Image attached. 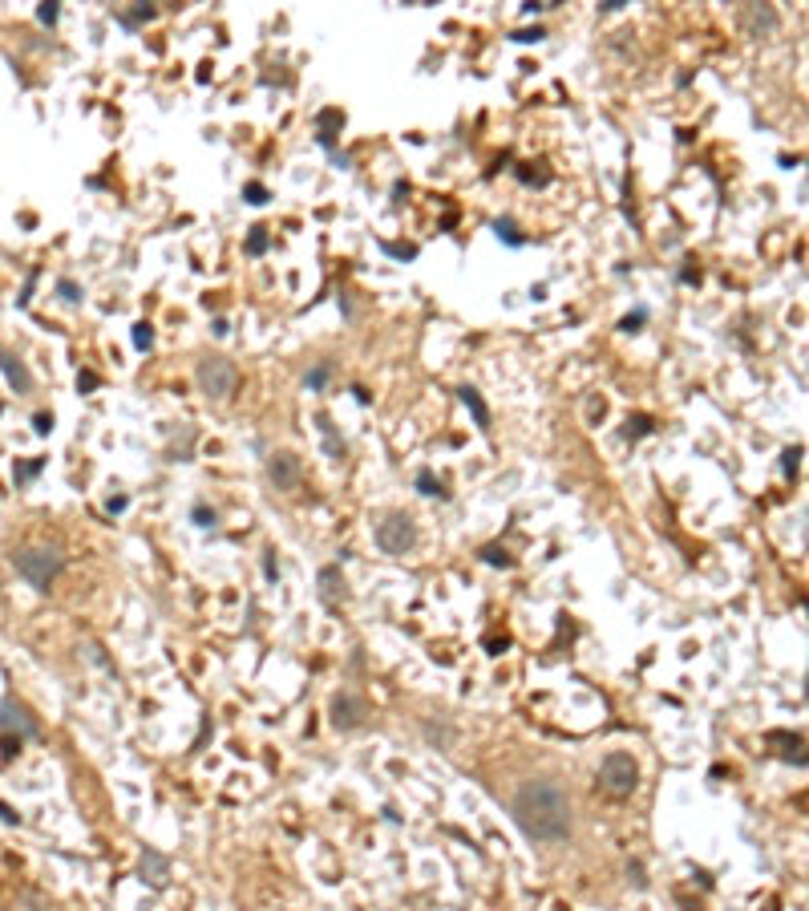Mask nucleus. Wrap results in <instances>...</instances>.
<instances>
[{
	"label": "nucleus",
	"instance_id": "nucleus-1",
	"mask_svg": "<svg viewBox=\"0 0 809 911\" xmlns=\"http://www.w3.org/2000/svg\"><path fill=\"white\" fill-rule=\"evenodd\" d=\"M510 818L530 843H563L571 834V802L566 790L550 778H534L518 786L510 802Z\"/></svg>",
	"mask_w": 809,
	"mask_h": 911
},
{
	"label": "nucleus",
	"instance_id": "nucleus-2",
	"mask_svg": "<svg viewBox=\"0 0 809 911\" xmlns=\"http://www.w3.org/2000/svg\"><path fill=\"white\" fill-rule=\"evenodd\" d=\"M41 733V721L32 717V709L25 700L16 697H4L0 700V737H4V753H16V749L32 741Z\"/></svg>",
	"mask_w": 809,
	"mask_h": 911
},
{
	"label": "nucleus",
	"instance_id": "nucleus-3",
	"mask_svg": "<svg viewBox=\"0 0 809 911\" xmlns=\"http://www.w3.org/2000/svg\"><path fill=\"white\" fill-rule=\"evenodd\" d=\"M13 567L20 579H29L37 591H49V584L57 579V571L65 567L61 551H53V547H25V551L13 555Z\"/></svg>",
	"mask_w": 809,
	"mask_h": 911
},
{
	"label": "nucleus",
	"instance_id": "nucleus-4",
	"mask_svg": "<svg viewBox=\"0 0 809 911\" xmlns=\"http://www.w3.org/2000/svg\"><path fill=\"white\" fill-rule=\"evenodd\" d=\"M194 381H198V389L207 393L210 401H227L235 393V385H239V369L227 357H203L198 369H194Z\"/></svg>",
	"mask_w": 809,
	"mask_h": 911
},
{
	"label": "nucleus",
	"instance_id": "nucleus-5",
	"mask_svg": "<svg viewBox=\"0 0 809 911\" xmlns=\"http://www.w3.org/2000/svg\"><path fill=\"white\" fill-rule=\"evenodd\" d=\"M599 786L615 798L635 794V786H639V765H635V758H631V753H607L603 765H599Z\"/></svg>",
	"mask_w": 809,
	"mask_h": 911
},
{
	"label": "nucleus",
	"instance_id": "nucleus-6",
	"mask_svg": "<svg viewBox=\"0 0 809 911\" xmlns=\"http://www.w3.org/2000/svg\"><path fill=\"white\" fill-rule=\"evenodd\" d=\"M413 543H417V527H413L409 515H388V519L376 527V547H381L385 555L413 551Z\"/></svg>",
	"mask_w": 809,
	"mask_h": 911
},
{
	"label": "nucleus",
	"instance_id": "nucleus-7",
	"mask_svg": "<svg viewBox=\"0 0 809 911\" xmlns=\"http://www.w3.org/2000/svg\"><path fill=\"white\" fill-rule=\"evenodd\" d=\"M364 717H369V705L356 697V693H336V697H332V725H336V729H356Z\"/></svg>",
	"mask_w": 809,
	"mask_h": 911
},
{
	"label": "nucleus",
	"instance_id": "nucleus-8",
	"mask_svg": "<svg viewBox=\"0 0 809 911\" xmlns=\"http://www.w3.org/2000/svg\"><path fill=\"white\" fill-rule=\"evenodd\" d=\"M138 875H142V883H150L154 891H162V887L170 883V859H166L162 850H154V846H146L142 859H138Z\"/></svg>",
	"mask_w": 809,
	"mask_h": 911
},
{
	"label": "nucleus",
	"instance_id": "nucleus-9",
	"mask_svg": "<svg viewBox=\"0 0 809 911\" xmlns=\"http://www.w3.org/2000/svg\"><path fill=\"white\" fill-rule=\"evenodd\" d=\"M267 478H272L279 490H295V482H300V458L288 454V450L272 454L267 458Z\"/></svg>",
	"mask_w": 809,
	"mask_h": 911
},
{
	"label": "nucleus",
	"instance_id": "nucleus-10",
	"mask_svg": "<svg viewBox=\"0 0 809 911\" xmlns=\"http://www.w3.org/2000/svg\"><path fill=\"white\" fill-rule=\"evenodd\" d=\"M0 373H4V381L13 385L16 393H32V373H29V365L20 357H13L8 348H0Z\"/></svg>",
	"mask_w": 809,
	"mask_h": 911
},
{
	"label": "nucleus",
	"instance_id": "nucleus-11",
	"mask_svg": "<svg viewBox=\"0 0 809 911\" xmlns=\"http://www.w3.org/2000/svg\"><path fill=\"white\" fill-rule=\"evenodd\" d=\"M344 130V114L340 110H320L316 114V142L324 150H336V134Z\"/></svg>",
	"mask_w": 809,
	"mask_h": 911
},
{
	"label": "nucleus",
	"instance_id": "nucleus-12",
	"mask_svg": "<svg viewBox=\"0 0 809 911\" xmlns=\"http://www.w3.org/2000/svg\"><path fill=\"white\" fill-rule=\"evenodd\" d=\"M744 29H749L753 37L777 33V13L769 8V4H749V8H744Z\"/></svg>",
	"mask_w": 809,
	"mask_h": 911
},
{
	"label": "nucleus",
	"instance_id": "nucleus-13",
	"mask_svg": "<svg viewBox=\"0 0 809 911\" xmlns=\"http://www.w3.org/2000/svg\"><path fill=\"white\" fill-rule=\"evenodd\" d=\"M457 397H461V406L473 413V422L482 425V429H490V406L482 401V393L473 389V385H461V389H457Z\"/></svg>",
	"mask_w": 809,
	"mask_h": 911
},
{
	"label": "nucleus",
	"instance_id": "nucleus-14",
	"mask_svg": "<svg viewBox=\"0 0 809 911\" xmlns=\"http://www.w3.org/2000/svg\"><path fill=\"white\" fill-rule=\"evenodd\" d=\"M494 235H498L506 247H526L530 244V235H522L518 231V223L510 219V215H502V219H494Z\"/></svg>",
	"mask_w": 809,
	"mask_h": 911
},
{
	"label": "nucleus",
	"instance_id": "nucleus-15",
	"mask_svg": "<svg viewBox=\"0 0 809 911\" xmlns=\"http://www.w3.org/2000/svg\"><path fill=\"white\" fill-rule=\"evenodd\" d=\"M336 596H344V575H340V567H324L320 571V600L336 603Z\"/></svg>",
	"mask_w": 809,
	"mask_h": 911
},
{
	"label": "nucleus",
	"instance_id": "nucleus-16",
	"mask_svg": "<svg viewBox=\"0 0 809 911\" xmlns=\"http://www.w3.org/2000/svg\"><path fill=\"white\" fill-rule=\"evenodd\" d=\"M154 13H158L154 4H138V8H129V13H117V25L134 33V29H142V25H146L150 17H154Z\"/></svg>",
	"mask_w": 809,
	"mask_h": 911
},
{
	"label": "nucleus",
	"instance_id": "nucleus-17",
	"mask_svg": "<svg viewBox=\"0 0 809 911\" xmlns=\"http://www.w3.org/2000/svg\"><path fill=\"white\" fill-rule=\"evenodd\" d=\"M381 251H385V256H393V260H401V263H413V260H417V244H393V239H381Z\"/></svg>",
	"mask_w": 809,
	"mask_h": 911
},
{
	"label": "nucleus",
	"instance_id": "nucleus-18",
	"mask_svg": "<svg viewBox=\"0 0 809 911\" xmlns=\"http://www.w3.org/2000/svg\"><path fill=\"white\" fill-rule=\"evenodd\" d=\"M328 377H332V365H328V360H320V365H312V369H307L304 385H307L312 393H320L324 385H328Z\"/></svg>",
	"mask_w": 809,
	"mask_h": 911
},
{
	"label": "nucleus",
	"instance_id": "nucleus-19",
	"mask_svg": "<svg viewBox=\"0 0 809 911\" xmlns=\"http://www.w3.org/2000/svg\"><path fill=\"white\" fill-rule=\"evenodd\" d=\"M272 247V235H267V227H251V235H247V256H263Z\"/></svg>",
	"mask_w": 809,
	"mask_h": 911
},
{
	"label": "nucleus",
	"instance_id": "nucleus-20",
	"mask_svg": "<svg viewBox=\"0 0 809 911\" xmlns=\"http://www.w3.org/2000/svg\"><path fill=\"white\" fill-rule=\"evenodd\" d=\"M129 341H134V348H138V353H150V344H154V328L146 325V320H138V325H134V332H129Z\"/></svg>",
	"mask_w": 809,
	"mask_h": 911
},
{
	"label": "nucleus",
	"instance_id": "nucleus-21",
	"mask_svg": "<svg viewBox=\"0 0 809 911\" xmlns=\"http://www.w3.org/2000/svg\"><path fill=\"white\" fill-rule=\"evenodd\" d=\"M417 490L425 494V498H445V490H441V482L433 478V470H421L417 474Z\"/></svg>",
	"mask_w": 809,
	"mask_h": 911
},
{
	"label": "nucleus",
	"instance_id": "nucleus-22",
	"mask_svg": "<svg viewBox=\"0 0 809 911\" xmlns=\"http://www.w3.org/2000/svg\"><path fill=\"white\" fill-rule=\"evenodd\" d=\"M57 296H61L65 304H81V296H85V292H81V284H77V279H69V276H65V279H57Z\"/></svg>",
	"mask_w": 809,
	"mask_h": 911
},
{
	"label": "nucleus",
	"instance_id": "nucleus-23",
	"mask_svg": "<svg viewBox=\"0 0 809 911\" xmlns=\"http://www.w3.org/2000/svg\"><path fill=\"white\" fill-rule=\"evenodd\" d=\"M41 470H45V458H32V462H16V466H13L16 482H29V478H37Z\"/></svg>",
	"mask_w": 809,
	"mask_h": 911
},
{
	"label": "nucleus",
	"instance_id": "nucleus-24",
	"mask_svg": "<svg viewBox=\"0 0 809 911\" xmlns=\"http://www.w3.org/2000/svg\"><path fill=\"white\" fill-rule=\"evenodd\" d=\"M510 41H518V45H538V41H547V29H542V25H534V29H514Z\"/></svg>",
	"mask_w": 809,
	"mask_h": 911
},
{
	"label": "nucleus",
	"instance_id": "nucleus-25",
	"mask_svg": "<svg viewBox=\"0 0 809 911\" xmlns=\"http://www.w3.org/2000/svg\"><path fill=\"white\" fill-rule=\"evenodd\" d=\"M316 422H320V434H324V446H328V454L340 458V454H344V441H336V434H332V422H328V417H316Z\"/></svg>",
	"mask_w": 809,
	"mask_h": 911
},
{
	"label": "nucleus",
	"instance_id": "nucleus-26",
	"mask_svg": "<svg viewBox=\"0 0 809 911\" xmlns=\"http://www.w3.org/2000/svg\"><path fill=\"white\" fill-rule=\"evenodd\" d=\"M797 466H801V446H789V450L781 454V474H785V478H793V474H797Z\"/></svg>",
	"mask_w": 809,
	"mask_h": 911
},
{
	"label": "nucleus",
	"instance_id": "nucleus-27",
	"mask_svg": "<svg viewBox=\"0 0 809 911\" xmlns=\"http://www.w3.org/2000/svg\"><path fill=\"white\" fill-rule=\"evenodd\" d=\"M644 325H647V308H635V312H628V316L619 320V332H639Z\"/></svg>",
	"mask_w": 809,
	"mask_h": 911
},
{
	"label": "nucleus",
	"instance_id": "nucleus-28",
	"mask_svg": "<svg viewBox=\"0 0 809 911\" xmlns=\"http://www.w3.org/2000/svg\"><path fill=\"white\" fill-rule=\"evenodd\" d=\"M644 434H651V417H647V413L628 417V438H644Z\"/></svg>",
	"mask_w": 809,
	"mask_h": 911
},
{
	"label": "nucleus",
	"instance_id": "nucleus-29",
	"mask_svg": "<svg viewBox=\"0 0 809 911\" xmlns=\"http://www.w3.org/2000/svg\"><path fill=\"white\" fill-rule=\"evenodd\" d=\"M57 17H61V4H57V0L37 4V20H41V25H57Z\"/></svg>",
	"mask_w": 809,
	"mask_h": 911
},
{
	"label": "nucleus",
	"instance_id": "nucleus-30",
	"mask_svg": "<svg viewBox=\"0 0 809 911\" xmlns=\"http://www.w3.org/2000/svg\"><path fill=\"white\" fill-rule=\"evenodd\" d=\"M243 195H247L251 207H263V203H267V187H263V182H247V187H243Z\"/></svg>",
	"mask_w": 809,
	"mask_h": 911
},
{
	"label": "nucleus",
	"instance_id": "nucleus-31",
	"mask_svg": "<svg viewBox=\"0 0 809 911\" xmlns=\"http://www.w3.org/2000/svg\"><path fill=\"white\" fill-rule=\"evenodd\" d=\"M191 519L198 522V527H215V510H210L207 503H194V510H191Z\"/></svg>",
	"mask_w": 809,
	"mask_h": 911
},
{
	"label": "nucleus",
	"instance_id": "nucleus-32",
	"mask_svg": "<svg viewBox=\"0 0 809 911\" xmlns=\"http://www.w3.org/2000/svg\"><path fill=\"white\" fill-rule=\"evenodd\" d=\"M37 276H41V272L32 268V272H29V279H25V288H20V296H16V304H20V308H25V304H29V300H32V288H37Z\"/></svg>",
	"mask_w": 809,
	"mask_h": 911
},
{
	"label": "nucleus",
	"instance_id": "nucleus-33",
	"mask_svg": "<svg viewBox=\"0 0 809 911\" xmlns=\"http://www.w3.org/2000/svg\"><path fill=\"white\" fill-rule=\"evenodd\" d=\"M482 559H485V563H494V567H510V555H506V551H498V547H485V551H482Z\"/></svg>",
	"mask_w": 809,
	"mask_h": 911
},
{
	"label": "nucleus",
	"instance_id": "nucleus-34",
	"mask_svg": "<svg viewBox=\"0 0 809 911\" xmlns=\"http://www.w3.org/2000/svg\"><path fill=\"white\" fill-rule=\"evenodd\" d=\"M97 385H101V381H97V373H89V369H85V373H77V389H81V393H94Z\"/></svg>",
	"mask_w": 809,
	"mask_h": 911
},
{
	"label": "nucleus",
	"instance_id": "nucleus-35",
	"mask_svg": "<svg viewBox=\"0 0 809 911\" xmlns=\"http://www.w3.org/2000/svg\"><path fill=\"white\" fill-rule=\"evenodd\" d=\"M32 429H37V434H49V429H53V413H37V417H32Z\"/></svg>",
	"mask_w": 809,
	"mask_h": 911
},
{
	"label": "nucleus",
	"instance_id": "nucleus-36",
	"mask_svg": "<svg viewBox=\"0 0 809 911\" xmlns=\"http://www.w3.org/2000/svg\"><path fill=\"white\" fill-rule=\"evenodd\" d=\"M547 8H554V4H542V0H526V4H522L526 17H538V13H547Z\"/></svg>",
	"mask_w": 809,
	"mask_h": 911
},
{
	"label": "nucleus",
	"instance_id": "nucleus-37",
	"mask_svg": "<svg viewBox=\"0 0 809 911\" xmlns=\"http://www.w3.org/2000/svg\"><path fill=\"white\" fill-rule=\"evenodd\" d=\"M628 875H631V883H635V887H647V879H644V867H639V862H631V867H628Z\"/></svg>",
	"mask_w": 809,
	"mask_h": 911
},
{
	"label": "nucleus",
	"instance_id": "nucleus-38",
	"mask_svg": "<svg viewBox=\"0 0 809 911\" xmlns=\"http://www.w3.org/2000/svg\"><path fill=\"white\" fill-rule=\"evenodd\" d=\"M680 284H700V272L696 268H680Z\"/></svg>",
	"mask_w": 809,
	"mask_h": 911
},
{
	"label": "nucleus",
	"instance_id": "nucleus-39",
	"mask_svg": "<svg viewBox=\"0 0 809 911\" xmlns=\"http://www.w3.org/2000/svg\"><path fill=\"white\" fill-rule=\"evenodd\" d=\"M210 332H215V337H227V332H231V325H227L223 316H215V320H210Z\"/></svg>",
	"mask_w": 809,
	"mask_h": 911
},
{
	"label": "nucleus",
	"instance_id": "nucleus-40",
	"mask_svg": "<svg viewBox=\"0 0 809 911\" xmlns=\"http://www.w3.org/2000/svg\"><path fill=\"white\" fill-rule=\"evenodd\" d=\"M263 571H267V579H275L279 575V567H275V555L267 551V559H263Z\"/></svg>",
	"mask_w": 809,
	"mask_h": 911
},
{
	"label": "nucleus",
	"instance_id": "nucleus-41",
	"mask_svg": "<svg viewBox=\"0 0 809 911\" xmlns=\"http://www.w3.org/2000/svg\"><path fill=\"white\" fill-rule=\"evenodd\" d=\"M0 818H4L8 827H16V822H20V814H13V810H8V806H4V802H0Z\"/></svg>",
	"mask_w": 809,
	"mask_h": 911
},
{
	"label": "nucleus",
	"instance_id": "nucleus-42",
	"mask_svg": "<svg viewBox=\"0 0 809 911\" xmlns=\"http://www.w3.org/2000/svg\"><path fill=\"white\" fill-rule=\"evenodd\" d=\"M623 4H628V0H603V4H599V8H603V13H619V8H623Z\"/></svg>",
	"mask_w": 809,
	"mask_h": 911
}]
</instances>
